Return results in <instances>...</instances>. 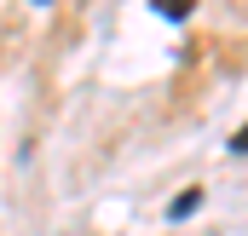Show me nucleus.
<instances>
[{"instance_id": "obj_1", "label": "nucleus", "mask_w": 248, "mask_h": 236, "mask_svg": "<svg viewBox=\"0 0 248 236\" xmlns=\"http://www.w3.org/2000/svg\"><path fill=\"white\" fill-rule=\"evenodd\" d=\"M156 12H162L168 23H185V17H190V0H156Z\"/></svg>"}, {"instance_id": "obj_2", "label": "nucleus", "mask_w": 248, "mask_h": 236, "mask_svg": "<svg viewBox=\"0 0 248 236\" xmlns=\"http://www.w3.org/2000/svg\"><path fill=\"white\" fill-rule=\"evenodd\" d=\"M196 207H202V190H185V196L168 207V219H185V213H196Z\"/></svg>"}, {"instance_id": "obj_3", "label": "nucleus", "mask_w": 248, "mask_h": 236, "mask_svg": "<svg viewBox=\"0 0 248 236\" xmlns=\"http://www.w3.org/2000/svg\"><path fill=\"white\" fill-rule=\"evenodd\" d=\"M231 150H237V156H248V127H237V133H231Z\"/></svg>"}]
</instances>
